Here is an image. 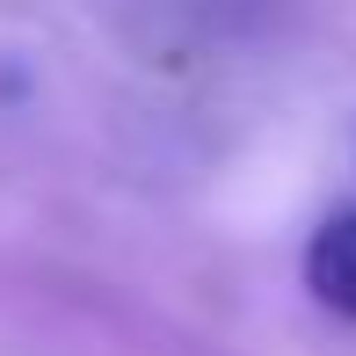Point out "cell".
<instances>
[{"mask_svg":"<svg viewBox=\"0 0 356 356\" xmlns=\"http://www.w3.org/2000/svg\"><path fill=\"white\" fill-rule=\"evenodd\" d=\"M305 291L320 313L356 320V211H334L305 240Z\"/></svg>","mask_w":356,"mask_h":356,"instance_id":"6da1fadb","label":"cell"}]
</instances>
